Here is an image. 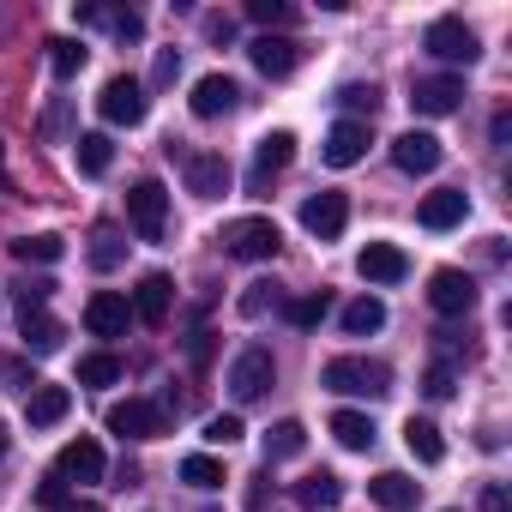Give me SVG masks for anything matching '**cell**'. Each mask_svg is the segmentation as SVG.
<instances>
[{"label": "cell", "mask_w": 512, "mask_h": 512, "mask_svg": "<svg viewBox=\"0 0 512 512\" xmlns=\"http://www.w3.org/2000/svg\"><path fill=\"white\" fill-rule=\"evenodd\" d=\"M464 211H470V199H464V187H440V193H428V199L416 205V217H422V229H458V223H464Z\"/></svg>", "instance_id": "cell-21"}, {"label": "cell", "mask_w": 512, "mask_h": 512, "mask_svg": "<svg viewBox=\"0 0 512 512\" xmlns=\"http://www.w3.org/2000/svg\"><path fill=\"white\" fill-rule=\"evenodd\" d=\"M344 223H350V199H344V193H314V199L302 205V229H308L314 241H338Z\"/></svg>", "instance_id": "cell-13"}, {"label": "cell", "mask_w": 512, "mask_h": 512, "mask_svg": "<svg viewBox=\"0 0 512 512\" xmlns=\"http://www.w3.org/2000/svg\"><path fill=\"white\" fill-rule=\"evenodd\" d=\"M187 109H193L199 121H223V115H235V109H241V85H235L229 73H205V79L193 85Z\"/></svg>", "instance_id": "cell-10"}, {"label": "cell", "mask_w": 512, "mask_h": 512, "mask_svg": "<svg viewBox=\"0 0 512 512\" xmlns=\"http://www.w3.org/2000/svg\"><path fill=\"white\" fill-rule=\"evenodd\" d=\"M55 476H61V482H97V476H103V446H97L91 434L67 440L61 458H55Z\"/></svg>", "instance_id": "cell-16"}, {"label": "cell", "mask_w": 512, "mask_h": 512, "mask_svg": "<svg viewBox=\"0 0 512 512\" xmlns=\"http://www.w3.org/2000/svg\"><path fill=\"white\" fill-rule=\"evenodd\" d=\"M61 512H103V506H97V500H67Z\"/></svg>", "instance_id": "cell-48"}, {"label": "cell", "mask_w": 512, "mask_h": 512, "mask_svg": "<svg viewBox=\"0 0 512 512\" xmlns=\"http://www.w3.org/2000/svg\"><path fill=\"white\" fill-rule=\"evenodd\" d=\"M169 302H175V284L163 278V272H151V278H139V290H133V320H145V326H163L169 320Z\"/></svg>", "instance_id": "cell-20"}, {"label": "cell", "mask_w": 512, "mask_h": 512, "mask_svg": "<svg viewBox=\"0 0 512 512\" xmlns=\"http://www.w3.org/2000/svg\"><path fill=\"white\" fill-rule=\"evenodd\" d=\"M404 446H410L416 464H440V458H446V440H440V428H434L428 416H410V422H404Z\"/></svg>", "instance_id": "cell-26"}, {"label": "cell", "mask_w": 512, "mask_h": 512, "mask_svg": "<svg viewBox=\"0 0 512 512\" xmlns=\"http://www.w3.org/2000/svg\"><path fill=\"white\" fill-rule=\"evenodd\" d=\"M284 314H290V326L314 332V326L332 314V296H326V290H314V296H296V302H284Z\"/></svg>", "instance_id": "cell-36"}, {"label": "cell", "mask_w": 512, "mask_h": 512, "mask_svg": "<svg viewBox=\"0 0 512 512\" xmlns=\"http://www.w3.org/2000/svg\"><path fill=\"white\" fill-rule=\"evenodd\" d=\"M67 410H73V392L67 386H31V398H25V422L31 428H55Z\"/></svg>", "instance_id": "cell-23"}, {"label": "cell", "mask_w": 512, "mask_h": 512, "mask_svg": "<svg viewBox=\"0 0 512 512\" xmlns=\"http://www.w3.org/2000/svg\"><path fill=\"white\" fill-rule=\"evenodd\" d=\"M290 157H296V133H266L260 151H253V169H247V193H266L290 169Z\"/></svg>", "instance_id": "cell-9"}, {"label": "cell", "mask_w": 512, "mask_h": 512, "mask_svg": "<svg viewBox=\"0 0 512 512\" xmlns=\"http://www.w3.org/2000/svg\"><path fill=\"white\" fill-rule=\"evenodd\" d=\"M302 446H308V428H302L296 416H290V422H272V428H266V464H278V458H296Z\"/></svg>", "instance_id": "cell-31"}, {"label": "cell", "mask_w": 512, "mask_h": 512, "mask_svg": "<svg viewBox=\"0 0 512 512\" xmlns=\"http://www.w3.org/2000/svg\"><path fill=\"white\" fill-rule=\"evenodd\" d=\"M482 512H512V500H506L500 482H482Z\"/></svg>", "instance_id": "cell-46"}, {"label": "cell", "mask_w": 512, "mask_h": 512, "mask_svg": "<svg viewBox=\"0 0 512 512\" xmlns=\"http://www.w3.org/2000/svg\"><path fill=\"white\" fill-rule=\"evenodd\" d=\"M320 157H326L332 169H350V163H362V157H368V121H338V127L326 133Z\"/></svg>", "instance_id": "cell-19"}, {"label": "cell", "mask_w": 512, "mask_h": 512, "mask_svg": "<svg viewBox=\"0 0 512 512\" xmlns=\"http://www.w3.org/2000/svg\"><path fill=\"white\" fill-rule=\"evenodd\" d=\"M338 326H344L350 338H368V332H380V326H386V302H380V296H356V302L338 314Z\"/></svg>", "instance_id": "cell-28"}, {"label": "cell", "mask_w": 512, "mask_h": 512, "mask_svg": "<svg viewBox=\"0 0 512 512\" xmlns=\"http://www.w3.org/2000/svg\"><path fill=\"white\" fill-rule=\"evenodd\" d=\"M338 103H344V109H350V121H356V115H374V109H380V91H374V85H344V91H338Z\"/></svg>", "instance_id": "cell-40"}, {"label": "cell", "mask_w": 512, "mask_h": 512, "mask_svg": "<svg viewBox=\"0 0 512 512\" xmlns=\"http://www.w3.org/2000/svg\"><path fill=\"white\" fill-rule=\"evenodd\" d=\"M109 434H121V440H157V434H169V404L121 398V404H109Z\"/></svg>", "instance_id": "cell-5"}, {"label": "cell", "mask_w": 512, "mask_h": 512, "mask_svg": "<svg viewBox=\"0 0 512 512\" xmlns=\"http://www.w3.org/2000/svg\"><path fill=\"white\" fill-rule=\"evenodd\" d=\"M175 73H181V49H157V73H151V85H175Z\"/></svg>", "instance_id": "cell-44"}, {"label": "cell", "mask_w": 512, "mask_h": 512, "mask_svg": "<svg viewBox=\"0 0 512 512\" xmlns=\"http://www.w3.org/2000/svg\"><path fill=\"white\" fill-rule=\"evenodd\" d=\"M205 440H211V446H235V440H241V416H211V422H205Z\"/></svg>", "instance_id": "cell-42"}, {"label": "cell", "mask_w": 512, "mask_h": 512, "mask_svg": "<svg viewBox=\"0 0 512 512\" xmlns=\"http://www.w3.org/2000/svg\"><path fill=\"white\" fill-rule=\"evenodd\" d=\"M181 175H187V193L193 199H223L229 193V157H217V151H187L181 157Z\"/></svg>", "instance_id": "cell-11"}, {"label": "cell", "mask_w": 512, "mask_h": 512, "mask_svg": "<svg viewBox=\"0 0 512 512\" xmlns=\"http://www.w3.org/2000/svg\"><path fill=\"white\" fill-rule=\"evenodd\" d=\"M13 296H19V314H43L55 296V278H25V284H13Z\"/></svg>", "instance_id": "cell-38"}, {"label": "cell", "mask_w": 512, "mask_h": 512, "mask_svg": "<svg viewBox=\"0 0 512 512\" xmlns=\"http://www.w3.org/2000/svg\"><path fill=\"white\" fill-rule=\"evenodd\" d=\"M181 482L199 488V494H211V488H223V464L211 452H193V458H181Z\"/></svg>", "instance_id": "cell-32"}, {"label": "cell", "mask_w": 512, "mask_h": 512, "mask_svg": "<svg viewBox=\"0 0 512 512\" xmlns=\"http://www.w3.org/2000/svg\"><path fill=\"white\" fill-rule=\"evenodd\" d=\"M85 61H91V49H85V43H73V37H55V43H49V67H55V79L85 73Z\"/></svg>", "instance_id": "cell-35"}, {"label": "cell", "mask_w": 512, "mask_h": 512, "mask_svg": "<svg viewBox=\"0 0 512 512\" xmlns=\"http://www.w3.org/2000/svg\"><path fill=\"white\" fill-rule=\"evenodd\" d=\"M410 103H416V115H452V109L464 103V79H452V73L416 79V85H410Z\"/></svg>", "instance_id": "cell-18"}, {"label": "cell", "mask_w": 512, "mask_h": 512, "mask_svg": "<svg viewBox=\"0 0 512 512\" xmlns=\"http://www.w3.org/2000/svg\"><path fill=\"white\" fill-rule=\"evenodd\" d=\"M0 169H7V145H0Z\"/></svg>", "instance_id": "cell-50"}, {"label": "cell", "mask_w": 512, "mask_h": 512, "mask_svg": "<svg viewBox=\"0 0 512 512\" xmlns=\"http://www.w3.org/2000/svg\"><path fill=\"white\" fill-rule=\"evenodd\" d=\"M73 157H79V169L97 181V175H109V163H115V139H109V133H79V139H73Z\"/></svg>", "instance_id": "cell-27"}, {"label": "cell", "mask_w": 512, "mask_h": 512, "mask_svg": "<svg viewBox=\"0 0 512 512\" xmlns=\"http://www.w3.org/2000/svg\"><path fill=\"white\" fill-rule=\"evenodd\" d=\"M61 253H67V241H61V235H49V229H43V235H19V241H13V260H19V266H55Z\"/></svg>", "instance_id": "cell-29"}, {"label": "cell", "mask_w": 512, "mask_h": 512, "mask_svg": "<svg viewBox=\"0 0 512 512\" xmlns=\"http://www.w3.org/2000/svg\"><path fill=\"white\" fill-rule=\"evenodd\" d=\"M7 446H13V434H7V428H0V458H7Z\"/></svg>", "instance_id": "cell-49"}, {"label": "cell", "mask_w": 512, "mask_h": 512, "mask_svg": "<svg viewBox=\"0 0 512 512\" xmlns=\"http://www.w3.org/2000/svg\"><path fill=\"white\" fill-rule=\"evenodd\" d=\"M247 19L266 25V37H284V25H296V7L290 0H247Z\"/></svg>", "instance_id": "cell-33"}, {"label": "cell", "mask_w": 512, "mask_h": 512, "mask_svg": "<svg viewBox=\"0 0 512 512\" xmlns=\"http://www.w3.org/2000/svg\"><path fill=\"white\" fill-rule=\"evenodd\" d=\"M127 223L139 241H163L169 229V187L163 181H133L127 187Z\"/></svg>", "instance_id": "cell-3"}, {"label": "cell", "mask_w": 512, "mask_h": 512, "mask_svg": "<svg viewBox=\"0 0 512 512\" xmlns=\"http://www.w3.org/2000/svg\"><path fill=\"white\" fill-rule=\"evenodd\" d=\"M115 380H121V356L103 350V356H85L79 362V386H115Z\"/></svg>", "instance_id": "cell-37"}, {"label": "cell", "mask_w": 512, "mask_h": 512, "mask_svg": "<svg viewBox=\"0 0 512 512\" xmlns=\"http://www.w3.org/2000/svg\"><path fill=\"white\" fill-rule=\"evenodd\" d=\"M278 302H284V296H278V284H247L241 314H247V320H260V314H266V308H278Z\"/></svg>", "instance_id": "cell-39"}, {"label": "cell", "mask_w": 512, "mask_h": 512, "mask_svg": "<svg viewBox=\"0 0 512 512\" xmlns=\"http://www.w3.org/2000/svg\"><path fill=\"white\" fill-rule=\"evenodd\" d=\"M127 326H133V308H127V296H115V290H97V296L85 302V332H91V338H127Z\"/></svg>", "instance_id": "cell-14"}, {"label": "cell", "mask_w": 512, "mask_h": 512, "mask_svg": "<svg viewBox=\"0 0 512 512\" xmlns=\"http://www.w3.org/2000/svg\"><path fill=\"white\" fill-rule=\"evenodd\" d=\"M247 55H253V67H260L266 79H290L296 61H302V43L296 37H253Z\"/></svg>", "instance_id": "cell-17"}, {"label": "cell", "mask_w": 512, "mask_h": 512, "mask_svg": "<svg viewBox=\"0 0 512 512\" xmlns=\"http://www.w3.org/2000/svg\"><path fill=\"white\" fill-rule=\"evenodd\" d=\"M440 157H446V151H440V139H434V133H422V127H410V133H398V139H392V163H398L404 175H434V169H440Z\"/></svg>", "instance_id": "cell-12"}, {"label": "cell", "mask_w": 512, "mask_h": 512, "mask_svg": "<svg viewBox=\"0 0 512 512\" xmlns=\"http://www.w3.org/2000/svg\"><path fill=\"white\" fill-rule=\"evenodd\" d=\"M338 500H344V482H338L332 470H308V476L296 482V506H302V512H332Z\"/></svg>", "instance_id": "cell-24"}, {"label": "cell", "mask_w": 512, "mask_h": 512, "mask_svg": "<svg viewBox=\"0 0 512 512\" xmlns=\"http://www.w3.org/2000/svg\"><path fill=\"white\" fill-rule=\"evenodd\" d=\"M97 109H103V121H109V127H139V121H145V109H151V97H145V85H139L133 73H115V79L103 85Z\"/></svg>", "instance_id": "cell-6"}, {"label": "cell", "mask_w": 512, "mask_h": 512, "mask_svg": "<svg viewBox=\"0 0 512 512\" xmlns=\"http://www.w3.org/2000/svg\"><path fill=\"white\" fill-rule=\"evenodd\" d=\"M422 392H428V398H452V368H446V362H434V368L422 374Z\"/></svg>", "instance_id": "cell-43"}, {"label": "cell", "mask_w": 512, "mask_h": 512, "mask_svg": "<svg viewBox=\"0 0 512 512\" xmlns=\"http://www.w3.org/2000/svg\"><path fill=\"white\" fill-rule=\"evenodd\" d=\"M272 350H260V344H253V350H241L235 362H229V392H235V404H253V398H266L272 392Z\"/></svg>", "instance_id": "cell-7"}, {"label": "cell", "mask_w": 512, "mask_h": 512, "mask_svg": "<svg viewBox=\"0 0 512 512\" xmlns=\"http://www.w3.org/2000/svg\"><path fill=\"white\" fill-rule=\"evenodd\" d=\"M428 308H434V314H446V320L470 314V308H476V278H470V272H458V266H440V272L428 278Z\"/></svg>", "instance_id": "cell-8"}, {"label": "cell", "mask_w": 512, "mask_h": 512, "mask_svg": "<svg viewBox=\"0 0 512 512\" xmlns=\"http://www.w3.org/2000/svg\"><path fill=\"white\" fill-rule=\"evenodd\" d=\"M320 386L338 392V398H386L392 392V368L374 362V356H332L320 368Z\"/></svg>", "instance_id": "cell-1"}, {"label": "cell", "mask_w": 512, "mask_h": 512, "mask_svg": "<svg viewBox=\"0 0 512 512\" xmlns=\"http://www.w3.org/2000/svg\"><path fill=\"white\" fill-rule=\"evenodd\" d=\"M326 428H332L338 446H350V452H368V446H374V416H362V410H338Z\"/></svg>", "instance_id": "cell-30"}, {"label": "cell", "mask_w": 512, "mask_h": 512, "mask_svg": "<svg viewBox=\"0 0 512 512\" xmlns=\"http://www.w3.org/2000/svg\"><path fill=\"white\" fill-rule=\"evenodd\" d=\"M278 247H284V229L272 217H241V223L223 229V253H229V260H247V266L278 260Z\"/></svg>", "instance_id": "cell-2"}, {"label": "cell", "mask_w": 512, "mask_h": 512, "mask_svg": "<svg viewBox=\"0 0 512 512\" xmlns=\"http://www.w3.org/2000/svg\"><path fill=\"white\" fill-rule=\"evenodd\" d=\"M121 260H127V241H121V229L103 223V229L91 235V266H97V272H115Z\"/></svg>", "instance_id": "cell-34"}, {"label": "cell", "mask_w": 512, "mask_h": 512, "mask_svg": "<svg viewBox=\"0 0 512 512\" xmlns=\"http://www.w3.org/2000/svg\"><path fill=\"white\" fill-rule=\"evenodd\" d=\"M488 133H494V145H506V139H512V115H506V109H500V115H494V127H488Z\"/></svg>", "instance_id": "cell-47"}, {"label": "cell", "mask_w": 512, "mask_h": 512, "mask_svg": "<svg viewBox=\"0 0 512 512\" xmlns=\"http://www.w3.org/2000/svg\"><path fill=\"white\" fill-rule=\"evenodd\" d=\"M422 49L434 55V61H446V67H470L476 55H482V43H476V31L464 25V19H434L428 31H422Z\"/></svg>", "instance_id": "cell-4"}, {"label": "cell", "mask_w": 512, "mask_h": 512, "mask_svg": "<svg viewBox=\"0 0 512 512\" xmlns=\"http://www.w3.org/2000/svg\"><path fill=\"white\" fill-rule=\"evenodd\" d=\"M356 272L368 284H404L410 278V260H404V247H392V241H368L356 253Z\"/></svg>", "instance_id": "cell-15"}, {"label": "cell", "mask_w": 512, "mask_h": 512, "mask_svg": "<svg viewBox=\"0 0 512 512\" xmlns=\"http://www.w3.org/2000/svg\"><path fill=\"white\" fill-rule=\"evenodd\" d=\"M19 338H25V350H31V356H55V350H61V338H67V326L43 308V314H25V320H19Z\"/></svg>", "instance_id": "cell-25"}, {"label": "cell", "mask_w": 512, "mask_h": 512, "mask_svg": "<svg viewBox=\"0 0 512 512\" xmlns=\"http://www.w3.org/2000/svg\"><path fill=\"white\" fill-rule=\"evenodd\" d=\"M368 500L386 506V512H410V506L422 500V482H410L404 470H380V476L368 482Z\"/></svg>", "instance_id": "cell-22"}, {"label": "cell", "mask_w": 512, "mask_h": 512, "mask_svg": "<svg viewBox=\"0 0 512 512\" xmlns=\"http://www.w3.org/2000/svg\"><path fill=\"white\" fill-rule=\"evenodd\" d=\"M205 37H211V43H235V19H229V13H211V19H205Z\"/></svg>", "instance_id": "cell-45"}, {"label": "cell", "mask_w": 512, "mask_h": 512, "mask_svg": "<svg viewBox=\"0 0 512 512\" xmlns=\"http://www.w3.org/2000/svg\"><path fill=\"white\" fill-rule=\"evenodd\" d=\"M109 31H115L121 43H139V37H145V19H139L133 7H121V13H109Z\"/></svg>", "instance_id": "cell-41"}]
</instances>
